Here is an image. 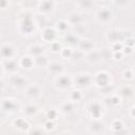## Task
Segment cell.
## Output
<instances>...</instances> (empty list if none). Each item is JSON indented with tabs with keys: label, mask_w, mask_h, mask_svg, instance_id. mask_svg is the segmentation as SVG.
<instances>
[{
	"label": "cell",
	"mask_w": 135,
	"mask_h": 135,
	"mask_svg": "<svg viewBox=\"0 0 135 135\" xmlns=\"http://www.w3.org/2000/svg\"><path fill=\"white\" fill-rule=\"evenodd\" d=\"M110 77L105 72H99L96 75V83L98 86H107L109 85Z\"/></svg>",
	"instance_id": "cell-1"
},
{
	"label": "cell",
	"mask_w": 135,
	"mask_h": 135,
	"mask_svg": "<svg viewBox=\"0 0 135 135\" xmlns=\"http://www.w3.org/2000/svg\"><path fill=\"white\" fill-rule=\"evenodd\" d=\"M90 114L93 118H99V116L101 115V108L98 103H92L91 108H90Z\"/></svg>",
	"instance_id": "cell-2"
},
{
	"label": "cell",
	"mask_w": 135,
	"mask_h": 135,
	"mask_svg": "<svg viewBox=\"0 0 135 135\" xmlns=\"http://www.w3.org/2000/svg\"><path fill=\"white\" fill-rule=\"evenodd\" d=\"M55 36H56L55 31H54L53 28H51V27L45 28V30H44V32H43V34H42L43 40H45V41H47V42L53 41V39L55 38Z\"/></svg>",
	"instance_id": "cell-3"
},
{
	"label": "cell",
	"mask_w": 135,
	"mask_h": 135,
	"mask_svg": "<svg viewBox=\"0 0 135 135\" xmlns=\"http://www.w3.org/2000/svg\"><path fill=\"white\" fill-rule=\"evenodd\" d=\"M97 17L101 21H109L111 19V17H112V13L109 9H101V11L98 12Z\"/></svg>",
	"instance_id": "cell-4"
},
{
	"label": "cell",
	"mask_w": 135,
	"mask_h": 135,
	"mask_svg": "<svg viewBox=\"0 0 135 135\" xmlns=\"http://www.w3.org/2000/svg\"><path fill=\"white\" fill-rule=\"evenodd\" d=\"M57 85L64 89V88H68L71 85V79L68 77V76H61L58 78L57 80Z\"/></svg>",
	"instance_id": "cell-5"
},
{
	"label": "cell",
	"mask_w": 135,
	"mask_h": 135,
	"mask_svg": "<svg viewBox=\"0 0 135 135\" xmlns=\"http://www.w3.org/2000/svg\"><path fill=\"white\" fill-rule=\"evenodd\" d=\"M33 28H34V26H33V23H32L31 18L25 17V18H24V23H23V25H22V30H23L24 32H26V33H31V32L33 31Z\"/></svg>",
	"instance_id": "cell-6"
},
{
	"label": "cell",
	"mask_w": 135,
	"mask_h": 135,
	"mask_svg": "<svg viewBox=\"0 0 135 135\" xmlns=\"http://www.w3.org/2000/svg\"><path fill=\"white\" fill-rule=\"evenodd\" d=\"M90 81H91V78H90V76H88V75H81V76H79V77L76 79V82H77L79 85H86V84L90 83Z\"/></svg>",
	"instance_id": "cell-7"
},
{
	"label": "cell",
	"mask_w": 135,
	"mask_h": 135,
	"mask_svg": "<svg viewBox=\"0 0 135 135\" xmlns=\"http://www.w3.org/2000/svg\"><path fill=\"white\" fill-rule=\"evenodd\" d=\"M34 64V60L31 58V57H23L22 59H21V65L23 66V68H25V69H30V68H32V65Z\"/></svg>",
	"instance_id": "cell-8"
},
{
	"label": "cell",
	"mask_w": 135,
	"mask_h": 135,
	"mask_svg": "<svg viewBox=\"0 0 135 135\" xmlns=\"http://www.w3.org/2000/svg\"><path fill=\"white\" fill-rule=\"evenodd\" d=\"M52 7H53V2L50 1V0L43 1L42 4L40 5V9H41L42 12H49V11L52 9Z\"/></svg>",
	"instance_id": "cell-9"
},
{
	"label": "cell",
	"mask_w": 135,
	"mask_h": 135,
	"mask_svg": "<svg viewBox=\"0 0 135 135\" xmlns=\"http://www.w3.org/2000/svg\"><path fill=\"white\" fill-rule=\"evenodd\" d=\"M39 92H40V90H39V88L37 85H31L26 90V94L31 95V96H37L39 94Z\"/></svg>",
	"instance_id": "cell-10"
},
{
	"label": "cell",
	"mask_w": 135,
	"mask_h": 135,
	"mask_svg": "<svg viewBox=\"0 0 135 135\" xmlns=\"http://www.w3.org/2000/svg\"><path fill=\"white\" fill-rule=\"evenodd\" d=\"M2 55L5 58H11L13 55V49L11 46H3L2 47Z\"/></svg>",
	"instance_id": "cell-11"
},
{
	"label": "cell",
	"mask_w": 135,
	"mask_h": 135,
	"mask_svg": "<svg viewBox=\"0 0 135 135\" xmlns=\"http://www.w3.org/2000/svg\"><path fill=\"white\" fill-rule=\"evenodd\" d=\"M50 72H52V73H60L61 71H62V65L61 64H59V63H53V64H51L50 65Z\"/></svg>",
	"instance_id": "cell-12"
},
{
	"label": "cell",
	"mask_w": 135,
	"mask_h": 135,
	"mask_svg": "<svg viewBox=\"0 0 135 135\" xmlns=\"http://www.w3.org/2000/svg\"><path fill=\"white\" fill-rule=\"evenodd\" d=\"M16 108V104L12 100H5L3 102V109L6 111H13Z\"/></svg>",
	"instance_id": "cell-13"
},
{
	"label": "cell",
	"mask_w": 135,
	"mask_h": 135,
	"mask_svg": "<svg viewBox=\"0 0 135 135\" xmlns=\"http://www.w3.org/2000/svg\"><path fill=\"white\" fill-rule=\"evenodd\" d=\"M42 52H43V49L39 45H34L31 47V53L35 56H40L42 54Z\"/></svg>",
	"instance_id": "cell-14"
},
{
	"label": "cell",
	"mask_w": 135,
	"mask_h": 135,
	"mask_svg": "<svg viewBox=\"0 0 135 135\" xmlns=\"http://www.w3.org/2000/svg\"><path fill=\"white\" fill-rule=\"evenodd\" d=\"M112 128H113V130L116 131V132L120 131V130L122 129V123H121V121H120V120H115V121L112 123Z\"/></svg>",
	"instance_id": "cell-15"
},
{
	"label": "cell",
	"mask_w": 135,
	"mask_h": 135,
	"mask_svg": "<svg viewBox=\"0 0 135 135\" xmlns=\"http://www.w3.org/2000/svg\"><path fill=\"white\" fill-rule=\"evenodd\" d=\"M35 61H36V63H37L38 65H45L46 62H47L46 58H45V57H42L41 55H40V56H37V58L35 59Z\"/></svg>",
	"instance_id": "cell-16"
},
{
	"label": "cell",
	"mask_w": 135,
	"mask_h": 135,
	"mask_svg": "<svg viewBox=\"0 0 135 135\" xmlns=\"http://www.w3.org/2000/svg\"><path fill=\"white\" fill-rule=\"evenodd\" d=\"M72 51L70 50V49H62L61 50V56L63 57V58H70L71 56H72Z\"/></svg>",
	"instance_id": "cell-17"
},
{
	"label": "cell",
	"mask_w": 135,
	"mask_h": 135,
	"mask_svg": "<svg viewBox=\"0 0 135 135\" xmlns=\"http://www.w3.org/2000/svg\"><path fill=\"white\" fill-rule=\"evenodd\" d=\"M71 98H72L73 100L77 101V100H79V99L81 98V93H80L79 91H73V92L71 93Z\"/></svg>",
	"instance_id": "cell-18"
},
{
	"label": "cell",
	"mask_w": 135,
	"mask_h": 135,
	"mask_svg": "<svg viewBox=\"0 0 135 135\" xmlns=\"http://www.w3.org/2000/svg\"><path fill=\"white\" fill-rule=\"evenodd\" d=\"M57 27L60 30V31H65L66 28H68V23L65 22V21H59L58 23H57Z\"/></svg>",
	"instance_id": "cell-19"
},
{
	"label": "cell",
	"mask_w": 135,
	"mask_h": 135,
	"mask_svg": "<svg viewBox=\"0 0 135 135\" xmlns=\"http://www.w3.org/2000/svg\"><path fill=\"white\" fill-rule=\"evenodd\" d=\"M51 49H52L53 52H58V51L61 50V46H60V44L58 42H53L51 44Z\"/></svg>",
	"instance_id": "cell-20"
},
{
	"label": "cell",
	"mask_w": 135,
	"mask_h": 135,
	"mask_svg": "<svg viewBox=\"0 0 135 135\" xmlns=\"http://www.w3.org/2000/svg\"><path fill=\"white\" fill-rule=\"evenodd\" d=\"M122 49H123V46H122V44L119 43V42H115V43L112 45V50H113V51H122Z\"/></svg>",
	"instance_id": "cell-21"
},
{
	"label": "cell",
	"mask_w": 135,
	"mask_h": 135,
	"mask_svg": "<svg viewBox=\"0 0 135 135\" xmlns=\"http://www.w3.org/2000/svg\"><path fill=\"white\" fill-rule=\"evenodd\" d=\"M6 66H7V70L8 71H15L16 68H17V65H16V63L14 61H8L6 63Z\"/></svg>",
	"instance_id": "cell-22"
},
{
	"label": "cell",
	"mask_w": 135,
	"mask_h": 135,
	"mask_svg": "<svg viewBox=\"0 0 135 135\" xmlns=\"http://www.w3.org/2000/svg\"><path fill=\"white\" fill-rule=\"evenodd\" d=\"M56 115H57V112H56L55 110H51V111L47 112V118H49L50 120L56 118Z\"/></svg>",
	"instance_id": "cell-23"
},
{
	"label": "cell",
	"mask_w": 135,
	"mask_h": 135,
	"mask_svg": "<svg viewBox=\"0 0 135 135\" xmlns=\"http://www.w3.org/2000/svg\"><path fill=\"white\" fill-rule=\"evenodd\" d=\"M122 55H123V52H121V51H114L113 57L115 59H121L122 58Z\"/></svg>",
	"instance_id": "cell-24"
},
{
	"label": "cell",
	"mask_w": 135,
	"mask_h": 135,
	"mask_svg": "<svg viewBox=\"0 0 135 135\" xmlns=\"http://www.w3.org/2000/svg\"><path fill=\"white\" fill-rule=\"evenodd\" d=\"M62 110L64 111V112H71L72 110H73V105H72V103H65L63 107H62Z\"/></svg>",
	"instance_id": "cell-25"
},
{
	"label": "cell",
	"mask_w": 135,
	"mask_h": 135,
	"mask_svg": "<svg viewBox=\"0 0 135 135\" xmlns=\"http://www.w3.org/2000/svg\"><path fill=\"white\" fill-rule=\"evenodd\" d=\"M36 107H34V105H28L27 108H26V110H25V112L27 113V114H34V113H36Z\"/></svg>",
	"instance_id": "cell-26"
},
{
	"label": "cell",
	"mask_w": 135,
	"mask_h": 135,
	"mask_svg": "<svg viewBox=\"0 0 135 135\" xmlns=\"http://www.w3.org/2000/svg\"><path fill=\"white\" fill-rule=\"evenodd\" d=\"M132 76H133V74H132V72H131L130 70L123 72V78H126V79H131Z\"/></svg>",
	"instance_id": "cell-27"
},
{
	"label": "cell",
	"mask_w": 135,
	"mask_h": 135,
	"mask_svg": "<svg viewBox=\"0 0 135 135\" xmlns=\"http://www.w3.org/2000/svg\"><path fill=\"white\" fill-rule=\"evenodd\" d=\"M111 101H112L113 104H118L120 102V99H119L118 96H112L111 97Z\"/></svg>",
	"instance_id": "cell-28"
},
{
	"label": "cell",
	"mask_w": 135,
	"mask_h": 135,
	"mask_svg": "<svg viewBox=\"0 0 135 135\" xmlns=\"http://www.w3.org/2000/svg\"><path fill=\"white\" fill-rule=\"evenodd\" d=\"M122 52H123V54H128V55H129V54H131V53H132V47L127 45L126 47H123V49H122Z\"/></svg>",
	"instance_id": "cell-29"
},
{
	"label": "cell",
	"mask_w": 135,
	"mask_h": 135,
	"mask_svg": "<svg viewBox=\"0 0 135 135\" xmlns=\"http://www.w3.org/2000/svg\"><path fill=\"white\" fill-rule=\"evenodd\" d=\"M44 127H45V129H46V130H51V129H53V128H54V123L50 120V121H47V122L44 124Z\"/></svg>",
	"instance_id": "cell-30"
},
{
	"label": "cell",
	"mask_w": 135,
	"mask_h": 135,
	"mask_svg": "<svg viewBox=\"0 0 135 135\" xmlns=\"http://www.w3.org/2000/svg\"><path fill=\"white\" fill-rule=\"evenodd\" d=\"M127 45L132 47V46L135 45V41H134L133 39H131V38H130V39H127Z\"/></svg>",
	"instance_id": "cell-31"
},
{
	"label": "cell",
	"mask_w": 135,
	"mask_h": 135,
	"mask_svg": "<svg viewBox=\"0 0 135 135\" xmlns=\"http://www.w3.org/2000/svg\"><path fill=\"white\" fill-rule=\"evenodd\" d=\"M121 92H122V94H123V95H131V93H132V92H131V90H130V88H124Z\"/></svg>",
	"instance_id": "cell-32"
},
{
	"label": "cell",
	"mask_w": 135,
	"mask_h": 135,
	"mask_svg": "<svg viewBox=\"0 0 135 135\" xmlns=\"http://www.w3.org/2000/svg\"><path fill=\"white\" fill-rule=\"evenodd\" d=\"M5 3H6V1H5V0H1V7H2V8H4V7H5Z\"/></svg>",
	"instance_id": "cell-33"
},
{
	"label": "cell",
	"mask_w": 135,
	"mask_h": 135,
	"mask_svg": "<svg viewBox=\"0 0 135 135\" xmlns=\"http://www.w3.org/2000/svg\"><path fill=\"white\" fill-rule=\"evenodd\" d=\"M131 115H132L133 117H135V108L132 109V111H131Z\"/></svg>",
	"instance_id": "cell-34"
},
{
	"label": "cell",
	"mask_w": 135,
	"mask_h": 135,
	"mask_svg": "<svg viewBox=\"0 0 135 135\" xmlns=\"http://www.w3.org/2000/svg\"><path fill=\"white\" fill-rule=\"evenodd\" d=\"M133 71H134V72H135V65H134V68H133Z\"/></svg>",
	"instance_id": "cell-35"
},
{
	"label": "cell",
	"mask_w": 135,
	"mask_h": 135,
	"mask_svg": "<svg viewBox=\"0 0 135 135\" xmlns=\"http://www.w3.org/2000/svg\"><path fill=\"white\" fill-rule=\"evenodd\" d=\"M134 46H135V45H134Z\"/></svg>",
	"instance_id": "cell-36"
}]
</instances>
